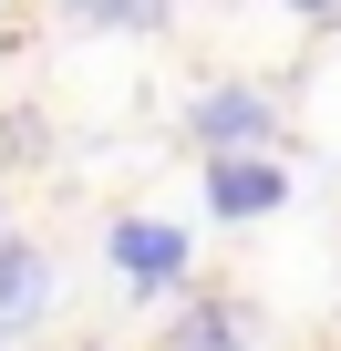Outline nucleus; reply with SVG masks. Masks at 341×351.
Segmentation results:
<instances>
[{
  "instance_id": "nucleus-1",
  "label": "nucleus",
  "mask_w": 341,
  "mask_h": 351,
  "mask_svg": "<svg viewBox=\"0 0 341 351\" xmlns=\"http://www.w3.org/2000/svg\"><path fill=\"white\" fill-rule=\"evenodd\" d=\"M187 134H197L207 155H279V104L228 73V83H207V93L187 104Z\"/></svg>"
},
{
  "instance_id": "nucleus-2",
  "label": "nucleus",
  "mask_w": 341,
  "mask_h": 351,
  "mask_svg": "<svg viewBox=\"0 0 341 351\" xmlns=\"http://www.w3.org/2000/svg\"><path fill=\"white\" fill-rule=\"evenodd\" d=\"M187 248H197V238H187L176 217H114V238H104L114 279H124V289H145V300L187 279Z\"/></svg>"
},
{
  "instance_id": "nucleus-3",
  "label": "nucleus",
  "mask_w": 341,
  "mask_h": 351,
  "mask_svg": "<svg viewBox=\"0 0 341 351\" xmlns=\"http://www.w3.org/2000/svg\"><path fill=\"white\" fill-rule=\"evenodd\" d=\"M197 176H207V217H228V228L290 207V165H269V155H207Z\"/></svg>"
},
{
  "instance_id": "nucleus-4",
  "label": "nucleus",
  "mask_w": 341,
  "mask_h": 351,
  "mask_svg": "<svg viewBox=\"0 0 341 351\" xmlns=\"http://www.w3.org/2000/svg\"><path fill=\"white\" fill-rule=\"evenodd\" d=\"M42 310H52V258H42L32 238L0 228V341H21Z\"/></svg>"
},
{
  "instance_id": "nucleus-5",
  "label": "nucleus",
  "mask_w": 341,
  "mask_h": 351,
  "mask_svg": "<svg viewBox=\"0 0 341 351\" xmlns=\"http://www.w3.org/2000/svg\"><path fill=\"white\" fill-rule=\"evenodd\" d=\"M165 351H248V330H238L228 300H187V320H176V341H165Z\"/></svg>"
},
{
  "instance_id": "nucleus-6",
  "label": "nucleus",
  "mask_w": 341,
  "mask_h": 351,
  "mask_svg": "<svg viewBox=\"0 0 341 351\" xmlns=\"http://www.w3.org/2000/svg\"><path fill=\"white\" fill-rule=\"evenodd\" d=\"M165 11H176V0H83V32H165Z\"/></svg>"
},
{
  "instance_id": "nucleus-7",
  "label": "nucleus",
  "mask_w": 341,
  "mask_h": 351,
  "mask_svg": "<svg viewBox=\"0 0 341 351\" xmlns=\"http://www.w3.org/2000/svg\"><path fill=\"white\" fill-rule=\"evenodd\" d=\"M290 11H300V21H331V11H341V0H290Z\"/></svg>"
},
{
  "instance_id": "nucleus-8",
  "label": "nucleus",
  "mask_w": 341,
  "mask_h": 351,
  "mask_svg": "<svg viewBox=\"0 0 341 351\" xmlns=\"http://www.w3.org/2000/svg\"><path fill=\"white\" fill-rule=\"evenodd\" d=\"M0 228H11V197H0Z\"/></svg>"
},
{
  "instance_id": "nucleus-9",
  "label": "nucleus",
  "mask_w": 341,
  "mask_h": 351,
  "mask_svg": "<svg viewBox=\"0 0 341 351\" xmlns=\"http://www.w3.org/2000/svg\"><path fill=\"white\" fill-rule=\"evenodd\" d=\"M0 351H11V341H0Z\"/></svg>"
},
{
  "instance_id": "nucleus-10",
  "label": "nucleus",
  "mask_w": 341,
  "mask_h": 351,
  "mask_svg": "<svg viewBox=\"0 0 341 351\" xmlns=\"http://www.w3.org/2000/svg\"><path fill=\"white\" fill-rule=\"evenodd\" d=\"M73 11H83V0H73Z\"/></svg>"
}]
</instances>
